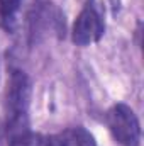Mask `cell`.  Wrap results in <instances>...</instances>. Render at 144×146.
<instances>
[{
  "label": "cell",
  "mask_w": 144,
  "mask_h": 146,
  "mask_svg": "<svg viewBox=\"0 0 144 146\" xmlns=\"http://www.w3.org/2000/svg\"><path fill=\"white\" fill-rule=\"evenodd\" d=\"M31 99V82L22 70H14L7 90V136L9 139L29 131L27 109Z\"/></svg>",
  "instance_id": "obj_1"
},
{
  "label": "cell",
  "mask_w": 144,
  "mask_h": 146,
  "mask_svg": "<svg viewBox=\"0 0 144 146\" xmlns=\"http://www.w3.org/2000/svg\"><path fill=\"white\" fill-rule=\"evenodd\" d=\"M112 136L122 146H139L141 126L134 110L126 104H115L107 114Z\"/></svg>",
  "instance_id": "obj_2"
},
{
  "label": "cell",
  "mask_w": 144,
  "mask_h": 146,
  "mask_svg": "<svg viewBox=\"0 0 144 146\" xmlns=\"http://www.w3.org/2000/svg\"><path fill=\"white\" fill-rule=\"evenodd\" d=\"M104 31H105L104 19L100 12L97 10L93 0H88L75 21L73 41L78 46H87V44L100 41V37L104 36Z\"/></svg>",
  "instance_id": "obj_3"
},
{
  "label": "cell",
  "mask_w": 144,
  "mask_h": 146,
  "mask_svg": "<svg viewBox=\"0 0 144 146\" xmlns=\"http://www.w3.org/2000/svg\"><path fill=\"white\" fill-rule=\"evenodd\" d=\"M31 34L34 39L49 31L58 33L59 36L61 33H65V17L54 3H42L41 7H37L34 17L31 19Z\"/></svg>",
  "instance_id": "obj_4"
},
{
  "label": "cell",
  "mask_w": 144,
  "mask_h": 146,
  "mask_svg": "<svg viewBox=\"0 0 144 146\" xmlns=\"http://www.w3.org/2000/svg\"><path fill=\"white\" fill-rule=\"evenodd\" d=\"M20 7V0H0V19L7 29H12Z\"/></svg>",
  "instance_id": "obj_5"
},
{
  "label": "cell",
  "mask_w": 144,
  "mask_h": 146,
  "mask_svg": "<svg viewBox=\"0 0 144 146\" xmlns=\"http://www.w3.org/2000/svg\"><path fill=\"white\" fill-rule=\"evenodd\" d=\"M66 136H68L70 143L75 145V146H97V141H95L93 134L88 133V131H87L85 127H81V126L70 129V133H68Z\"/></svg>",
  "instance_id": "obj_6"
},
{
  "label": "cell",
  "mask_w": 144,
  "mask_h": 146,
  "mask_svg": "<svg viewBox=\"0 0 144 146\" xmlns=\"http://www.w3.org/2000/svg\"><path fill=\"white\" fill-rule=\"evenodd\" d=\"M42 146H71L68 136H61V134H53V136H46L42 138Z\"/></svg>",
  "instance_id": "obj_7"
}]
</instances>
